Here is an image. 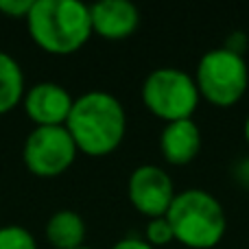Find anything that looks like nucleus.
I'll return each instance as SVG.
<instances>
[{"mask_svg": "<svg viewBox=\"0 0 249 249\" xmlns=\"http://www.w3.org/2000/svg\"><path fill=\"white\" fill-rule=\"evenodd\" d=\"M64 127L79 153L105 158L114 153L127 136V112L114 94L92 90L74 99Z\"/></svg>", "mask_w": 249, "mask_h": 249, "instance_id": "nucleus-1", "label": "nucleus"}, {"mask_svg": "<svg viewBox=\"0 0 249 249\" xmlns=\"http://www.w3.org/2000/svg\"><path fill=\"white\" fill-rule=\"evenodd\" d=\"M24 20L31 39L51 55H72L92 37L90 4L79 0H33Z\"/></svg>", "mask_w": 249, "mask_h": 249, "instance_id": "nucleus-2", "label": "nucleus"}, {"mask_svg": "<svg viewBox=\"0 0 249 249\" xmlns=\"http://www.w3.org/2000/svg\"><path fill=\"white\" fill-rule=\"evenodd\" d=\"M166 219L175 234V243L188 249H214L228 230V216L221 201L203 188L177 193Z\"/></svg>", "mask_w": 249, "mask_h": 249, "instance_id": "nucleus-3", "label": "nucleus"}, {"mask_svg": "<svg viewBox=\"0 0 249 249\" xmlns=\"http://www.w3.org/2000/svg\"><path fill=\"white\" fill-rule=\"evenodd\" d=\"M193 77L201 101L219 109H230L247 94L249 66L243 55L219 46L203 53Z\"/></svg>", "mask_w": 249, "mask_h": 249, "instance_id": "nucleus-4", "label": "nucleus"}, {"mask_svg": "<svg viewBox=\"0 0 249 249\" xmlns=\"http://www.w3.org/2000/svg\"><path fill=\"white\" fill-rule=\"evenodd\" d=\"M140 99L146 112L164 123L193 118L201 103L195 77L173 66L155 68L146 74L140 88Z\"/></svg>", "mask_w": 249, "mask_h": 249, "instance_id": "nucleus-5", "label": "nucleus"}, {"mask_svg": "<svg viewBox=\"0 0 249 249\" xmlns=\"http://www.w3.org/2000/svg\"><path fill=\"white\" fill-rule=\"evenodd\" d=\"M77 144L64 124L33 127L22 146L26 168L37 177H59L77 160Z\"/></svg>", "mask_w": 249, "mask_h": 249, "instance_id": "nucleus-6", "label": "nucleus"}, {"mask_svg": "<svg viewBox=\"0 0 249 249\" xmlns=\"http://www.w3.org/2000/svg\"><path fill=\"white\" fill-rule=\"evenodd\" d=\"M177 190L171 175L158 164H140L131 171L127 179V197L129 203L142 216L158 219L166 216Z\"/></svg>", "mask_w": 249, "mask_h": 249, "instance_id": "nucleus-7", "label": "nucleus"}, {"mask_svg": "<svg viewBox=\"0 0 249 249\" xmlns=\"http://www.w3.org/2000/svg\"><path fill=\"white\" fill-rule=\"evenodd\" d=\"M72 94L61 83L39 81L22 96V107L35 127H59L66 124L72 109Z\"/></svg>", "mask_w": 249, "mask_h": 249, "instance_id": "nucleus-8", "label": "nucleus"}, {"mask_svg": "<svg viewBox=\"0 0 249 249\" xmlns=\"http://www.w3.org/2000/svg\"><path fill=\"white\" fill-rule=\"evenodd\" d=\"M92 35L109 42H121L131 37L140 26V11L129 0H101L90 4Z\"/></svg>", "mask_w": 249, "mask_h": 249, "instance_id": "nucleus-9", "label": "nucleus"}, {"mask_svg": "<svg viewBox=\"0 0 249 249\" xmlns=\"http://www.w3.org/2000/svg\"><path fill=\"white\" fill-rule=\"evenodd\" d=\"M201 129L193 118L166 123L160 131V153L173 166H186L201 153Z\"/></svg>", "mask_w": 249, "mask_h": 249, "instance_id": "nucleus-10", "label": "nucleus"}, {"mask_svg": "<svg viewBox=\"0 0 249 249\" xmlns=\"http://www.w3.org/2000/svg\"><path fill=\"white\" fill-rule=\"evenodd\" d=\"M86 221L74 210H57L46 221V241L55 249H77L86 241Z\"/></svg>", "mask_w": 249, "mask_h": 249, "instance_id": "nucleus-11", "label": "nucleus"}, {"mask_svg": "<svg viewBox=\"0 0 249 249\" xmlns=\"http://www.w3.org/2000/svg\"><path fill=\"white\" fill-rule=\"evenodd\" d=\"M26 92L24 72L9 53L0 51V116L11 112Z\"/></svg>", "mask_w": 249, "mask_h": 249, "instance_id": "nucleus-12", "label": "nucleus"}, {"mask_svg": "<svg viewBox=\"0 0 249 249\" xmlns=\"http://www.w3.org/2000/svg\"><path fill=\"white\" fill-rule=\"evenodd\" d=\"M0 249H37V241L24 225H4L0 228Z\"/></svg>", "mask_w": 249, "mask_h": 249, "instance_id": "nucleus-13", "label": "nucleus"}, {"mask_svg": "<svg viewBox=\"0 0 249 249\" xmlns=\"http://www.w3.org/2000/svg\"><path fill=\"white\" fill-rule=\"evenodd\" d=\"M144 241L153 249H162V247H168L171 243H175V234H173V228L166 216H158V219L146 221Z\"/></svg>", "mask_w": 249, "mask_h": 249, "instance_id": "nucleus-14", "label": "nucleus"}, {"mask_svg": "<svg viewBox=\"0 0 249 249\" xmlns=\"http://www.w3.org/2000/svg\"><path fill=\"white\" fill-rule=\"evenodd\" d=\"M33 7V0H0V13L9 18H26Z\"/></svg>", "mask_w": 249, "mask_h": 249, "instance_id": "nucleus-15", "label": "nucleus"}, {"mask_svg": "<svg viewBox=\"0 0 249 249\" xmlns=\"http://www.w3.org/2000/svg\"><path fill=\"white\" fill-rule=\"evenodd\" d=\"M223 48H228V51H232V53H236V55L245 57V53H247V48H249L247 33H245V31H238V29L232 31V33L228 35V39H225Z\"/></svg>", "mask_w": 249, "mask_h": 249, "instance_id": "nucleus-16", "label": "nucleus"}, {"mask_svg": "<svg viewBox=\"0 0 249 249\" xmlns=\"http://www.w3.org/2000/svg\"><path fill=\"white\" fill-rule=\"evenodd\" d=\"M112 249H153L144 238H138V236H127V238H121L112 245Z\"/></svg>", "mask_w": 249, "mask_h": 249, "instance_id": "nucleus-17", "label": "nucleus"}, {"mask_svg": "<svg viewBox=\"0 0 249 249\" xmlns=\"http://www.w3.org/2000/svg\"><path fill=\"white\" fill-rule=\"evenodd\" d=\"M234 179L241 186L249 188V155L243 158L241 162H236V166H234Z\"/></svg>", "mask_w": 249, "mask_h": 249, "instance_id": "nucleus-18", "label": "nucleus"}, {"mask_svg": "<svg viewBox=\"0 0 249 249\" xmlns=\"http://www.w3.org/2000/svg\"><path fill=\"white\" fill-rule=\"evenodd\" d=\"M243 138H245V142H247V146H249V114H247V118H245V124H243Z\"/></svg>", "mask_w": 249, "mask_h": 249, "instance_id": "nucleus-19", "label": "nucleus"}, {"mask_svg": "<svg viewBox=\"0 0 249 249\" xmlns=\"http://www.w3.org/2000/svg\"><path fill=\"white\" fill-rule=\"evenodd\" d=\"M77 249H92V247H88V245H81V247H77Z\"/></svg>", "mask_w": 249, "mask_h": 249, "instance_id": "nucleus-20", "label": "nucleus"}]
</instances>
